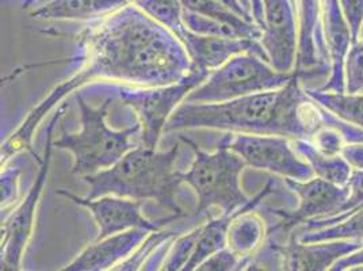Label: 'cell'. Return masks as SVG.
Masks as SVG:
<instances>
[{"instance_id": "cell-1", "label": "cell", "mask_w": 363, "mask_h": 271, "mask_svg": "<svg viewBox=\"0 0 363 271\" xmlns=\"http://www.w3.org/2000/svg\"><path fill=\"white\" fill-rule=\"evenodd\" d=\"M191 68L181 40L135 3L111 16L84 22L76 33L74 55L68 57L71 75L49 91L1 144V167L22 150L43 165L44 157L33 148L35 129L67 95L84 84L110 80L135 87H159L179 82Z\"/></svg>"}, {"instance_id": "cell-2", "label": "cell", "mask_w": 363, "mask_h": 271, "mask_svg": "<svg viewBox=\"0 0 363 271\" xmlns=\"http://www.w3.org/2000/svg\"><path fill=\"white\" fill-rule=\"evenodd\" d=\"M324 126V107L305 92L303 82L294 74L288 84L278 90L218 104L182 102L167 121L164 132L217 129L312 140Z\"/></svg>"}, {"instance_id": "cell-3", "label": "cell", "mask_w": 363, "mask_h": 271, "mask_svg": "<svg viewBox=\"0 0 363 271\" xmlns=\"http://www.w3.org/2000/svg\"><path fill=\"white\" fill-rule=\"evenodd\" d=\"M178 153L179 144L167 152L138 145L123 155L114 166L83 177L90 187L87 198L111 194L140 201L151 199L171 213L184 217L187 213L177 196L183 183L181 171L175 170Z\"/></svg>"}, {"instance_id": "cell-4", "label": "cell", "mask_w": 363, "mask_h": 271, "mask_svg": "<svg viewBox=\"0 0 363 271\" xmlns=\"http://www.w3.org/2000/svg\"><path fill=\"white\" fill-rule=\"evenodd\" d=\"M76 104L80 110L82 129L76 133L62 131L59 140L53 145L59 150L74 155V166L71 172L77 177L92 175L114 166L123 155L141 145V125L114 131L108 128L106 117L111 106V98H106L101 106H92L76 92Z\"/></svg>"}, {"instance_id": "cell-5", "label": "cell", "mask_w": 363, "mask_h": 271, "mask_svg": "<svg viewBox=\"0 0 363 271\" xmlns=\"http://www.w3.org/2000/svg\"><path fill=\"white\" fill-rule=\"evenodd\" d=\"M181 140L194 152L193 165L187 172H181L182 182L193 187L197 194L194 219L202 217L212 208H218L221 213L236 211L251 201L240 186L242 172L248 166L223 140L213 153L202 151L196 141L186 136H181Z\"/></svg>"}, {"instance_id": "cell-6", "label": "cell", "mask_w": 363, "mask_h": 271, "mask_svg": "<svg viewBox=\"0 0 363 271\" xmlns=\"http://www.w3.org/2000/svg\"><path fill=\"white\" fill-rule=\"evenodd\" d=\"M293 76L294 72H281L259 56L242 53L213 70L183 102L218 104L262 91L278 90L286 86Z\"/></svg>"}, {"instance_id": "cell-7", "label": "cell", "mask_w": 363, "mask_h": 271, "mask_svg": "<svg viewBox=\"0 0 363 271\" xmlns=\"http://www.w3.org/2000/svg\"><path fill=\"white\" fill-rule=\"evenodd\" d=\"M211 71L193 67L182 80L159 87H129L114 84L110 87L122 104L132 109L141 125V145L156 150L164 133L167 121L186 99V96L206 80Z\"/></svg>"}, {"instance_id": "cell-8", "label": "cell", "mask_w": 363, "mask_h": 271, "mask_svg": "<svg viewBox=\"0 0 363 271\" xmlns=\"http://www.w3.org/2000/svg\"><path fill=\"white\" fill-rule=\"evenodd\" d=\"M68 104H62L53 114L46 128L45 153L44 162L40 165V172L33 183L29 193L25 199L16 205L14 211L1 219V247H0V265L1 270L16 271L22 267V258L25 254V248L30 239L34 228V219L37 205L43 194V189L45 186L49 167H50V156L53 150V131L61 117L65 114Z\"/></svg>"}, {"instance_id": "cell-9", "label": "cell", "mask_w": 363, "mask_h": 271, "mask_svg": "<svg viewBox=\"0 0 363 271\" xmlns=\"http://www.w3.org/2000/svg\"><path fill=\"white\" fill-rule=\"evenodd\" d=\"M221 140L248 167L281 175L284 179L308 181L315 178L312 168L293 148L288 137L228 132Z\"/></svg>"}, {"instance_id": "cell-10", "label": "cell", "mask_w": 363, "mask_h": 271, "mask_svg": "<svg viewBox=\"0 0 363 271\" xmlns=\"http://www.w3.org/2000/svg\"><path fill=\"white\" fill-rule=\"evenodd\" d=\"M56 194L68 198L75 205L83 206L90 211L99 233L96 236V240L105 239L111 235L125 232L133 228H143L150 232L160 231L167 224L177 221L181 219L179 214L167 216L163 219L150 220L144 217L143 205L144 201L126 198V197L118 196H102L98 198H87V197H77L68 192V190H57Z\"/></svg>"}, {"instance_id": "cell-11", "label": "cell", "mask_w": 363, "mask_h": 271, "mask_svg": "<svg viewBox=\"0 0 363 271\" xmlns=\"http://www.w3.org/2000/svg\"><path fill=\"white\" fill-rule=\"evenodd\" d=\"M285 182L289 189L298 197L300 205L293 211L269 209L272 214L279 217V221L267 231L269 236L288 233L309 220L336 214L347 199V186L333 184L318 177L308 181L285 178Z\"/></svg>"}, {"instance_id": "cell-12", "label": "cell", "mask_w": 363, "mask_h": 271, "mask_svg": "<svg viewBox=\"0 0 363 271\" xmlns=\"http://www.w3.org/2000/svg\"><path fill=\"white\" fill-rule=\"evenodd\" d=\"M263 37L270 64L281 72H294L298 52L297 0H262Z\"/></svg>"}, {"instance_id": "cell-13", "label": "cell", "mask_w": 363, "mask_h": 271, "mask_svg": "<svg viewBox=\"0 0 363 271\" xmlns=\"http://www.w3.org/2000/svg\"><path fill=\"white\" fill-rule=\"evenodd\" d=\"M186 48L193 67L211 71L223 65L230 57L242 53H250L269 61L266 49L259 40L240 38V37H220V35H202L189 31L184 25L175 34Z\"/></svg>"}, {"instance_id": "cell-14", "label": "cell", "mask_w": 363, "mask_h": 271, "mask_svg": "<svg viewBox=\"0 0 363 271\" xmlns=\"http://www.w3.org/2000/svg\"><path fill=\"white\" fill-rule=\"evenodd\" d=\"M363 248V240L337 239V240L303 243L298 233H293L286 245H282L284 270L325 271L342 258Z\"/></svg>"}, {"instance_id": "cell-15", "label": "cell", "mask_w": 363, "mask_h": 271, "mask_svg": "<svg viewBox=\"0 0 363 271\" xmlns=\"http://www.w3.org/2000/svg\"><path fill=\"white\" fill-rule=\"evenodd\" d=\"M150 233L151 232L147 229L133 228L96 240L87 248H84L69 265H67L61 270H113L122 260L132 255V253Z\"/></svg>"}, {"instance_id": "cell-16", "label": "cell", "mask_w": 363, "mask_h": 271, "mask_svg": "<svg viewBox=\"0 0 363 271\" xmlns=\"http://www.w3.org/2000/svg\"><path fill=\"white\" fill-rule=\"evenodd\" d=\"M323 26L330 60V75L318 89L345 92V61L352 44V37L340 10L339 0H323Z\"/></svg>"}, {"instance_id": "cell-17", "label": "cell", "mask_w": 363, "mask_h": 271, "mask_svg": "<svg viewBox=\"0 0 363 271\" xmlns=\"http://www.w3.org/2000/svg\"><path fill=\"white\" fill-rule=\"evenodd\" d=\"M136 0H28L29 16L40 21L89 22L111 16Z\"/></svg>"}, {"instance_id": "cell-18", "label": "cell", "mask_w": 363, "mask_h": 271, "mask_svg": "<svg viewBox=\"0 0 363 271\" xmlns=\"http://www.w3.org/2000/svg\"><path fill=\"white\" fill-rule=\"evenodd\" d=\"M272 193V181H269L257 196L251 198L248 204L233 211L221 213L217 219H209V221L201 224V232L198 239L197 247L190 260L186 263L183 271L197 270L198 266L206 260L214 253L227 247L228 231L233 220L247 211H255L257 205Z\"/></svg>"}, {"instance_id": "cell-19", "label": "cell", "mask_w": 363, "mask_h": 271, "mask_svg": "<svg viewBox=\"0 0 363 271\" xmlns=\"http://www.w3.org/2000/svg\"><path fill=\"white\" fill-rule=\"evenodd\" d=\"M293 148L311 166L315 177L333 184L346 186L352 168L342 155H328L320 151L311 140H291Z\"/></svg>"}, {"instance_id": "cell-20", "label": "cell", "mask_w": 363, "mask_h": 271, "mask_svg": "<svg viewBox=\"0 0 363 271\" xmlns=\"http://www.w3.org/2000/svg\"><path fill=\"white\" fill-rule=\"evenodd\" d=\"M181 3L182 7L189 11L208 16L223 25H227L228 28L233 29L242 38L260 41L263 37V31L257 22L244 19L217 0H181Z\"/></svg>"}, {"instance_id": "cell-21", "label": "cell", "mask_w": 363, "mask_h": 271, "mask_svg": "<svg viewBox=\"0 0 363 271\" xmlns=\"http://www.w3.org/2000/svg\"><path fill=\"white\" fill-rule=\"evenodd\" d=\"M254 211L238 216L228 231L227 247L242 258L252 255L266 236L264 221Z\"/></svg>"}, {"instance_id": "cell-22", "label": "cell", "mask_w": 363, "mask_h": 271, "mask_svg": "<svg viewBox=\"0 0 363 271\" xmlns=\"http://www.w3.org/2000/svg\"><path fill=\"white\" fill-rule=\"evenodd\" d=\"M305 92L335 116L363 129V92H335L305 87Z\"/></svg>"}, {"instance_id": "cell-23", "label": "cell", "mask_w": 363, "mask_h": 271, "mask_svg": "<svg viewBox=\"0 0 363 271\" xmlns=\"http://www.w3.org/2000/svg\"><path fill=\"white\" fill-rule=\"evenodd\" d=\"M303 243L337 240V239H357L363 240V209L354 211L347 219L335 226H325L315 231H303L298 233Z\"/></svg>"}, {"instance_id": "cell-24", "label": "cell", "mask_w": 363, "mask_h": 271, "mask_svg": "<svg viewBox=\"0 0 363 271\" xmlns=\"http://www.w3.org/2000/svg\"><path fill=\"white\" fill-rule=\"evenodd\" d=\"M135 4L174 34L184 28L181 0H136Z\"/></svg>"}, {"instance_id": "cell-25", "label": "cell", "mask_w": 363, "mask_h": 271, "mask_svg": "<svg viewBox=\"0 0 363 271\" xmlns=\"http://www.w3.org/2000/svg\"><path fill=\"white\" fill-rule=\"evenodd\" d=\"M199 232L201 226H197L194 229L183 233L172 240L162 270L179 271L184 269L186 263L190 260V258L196 251Z\"/></svg>"}, {"instance_id": "cell-26", "label": "cell", "mask_w": 363, "mask_h": 271, "mask_svg": "<svg viewBox=\"0 0 363 271\" xmlns=\"http://www.w3.org/2000/svg\"><path fill=\"white\" fill-rule=\"evenodd\" d=\"M181 229L175 231H155L151 232L144 241L137 247L136 250L132 253V255L128 256L125 260H122L120 265H117L113 270L117 271H133L141 270L144 263L151 258L152 254L156 251V248L163 243V241L178 236Z\"/></svg>"}, {"instance_id": "cell-27", "label": "cell", "mask_w": 363, "mask_h": 271, "mask_svg": "<svg viewBox=\"0 0 363 271\" xmlns=\"http://www.w3.org/2000/svg\"><path fill=\"white\" fill-rule=\"evenodd\" d=\"M345 86L346 92L363 91V41L350 46L345 61Z\"/></svg>"}, {"instance_id": "cell-28", "label": "cell", "mask_w": 363, "mask_h": 271, "mask_svg": "<svg viewBox=\"0 0 363 271\" xmlns=\"http://www.w3.org/2000/svg\"><path fill=\"white\" fill-rule=\"evenodd\" d=\"M22 170L18 166L1 167V216L19 202V178Z\"/></svg>"}, {"instance_id": "cell-29", "label": "cell", "mask_w": 363, "mask_h": 271, "mask_svg": "<svg viewBox=\"0 0 363 271\" xmlns=\"http://www.w3.org/2000/svg\"><path fill=\"white\" fill-rule=\"evenodd\" d=\"M242 258L225 247L203 260L198 271H235L242 270Z\"/></svg>"}, {"instance_id": "cell-30", "label": "cell", "mask_w": 363, "mask_h": 271, "mask_svg": "<svg viewBox=\"0 0 363 271\" xmlns=\"http://www.w3.org/2000/svg\"><path fill=\"white\" fill-rule=\"evenodd\" d=\"M316 148L328 155H342L345 145L347 144L345 137L331 126H324L311 140Z\"/></svg>"}, {"instance_id": "cell-31", "label": "cell", "mask_w": 363, "mask_h": 271, "mask_svg": "<svg viewBox=\"0 0 363 271\" xmlns=\"http://www.w3.org/2000/svg\"><path fill=\"white\" fill-rule=\"evenodd\" d=\"M339 4L351 31L354 44L358 41L363 23V0H339Z\"/></svg>"}, {"instance_id": "cell-32", "label": "cell", "mask_w": 363, "mask_h": 271, "mask_svg": "<svg viewBox=\"0 0 363 271\" xmlns=\"http://www.w3.org/2000/svg\"><path fill=\"white\" fill-rule=\"evenodd\" d=\"M342 156L352 170H363V143L346 144L342 151Z\"/></svg>"}, {"instance_id": "cell-33", "label": "cell", "mask_w": 363, "mask_h": 271, "mask_svg": "<svg viewBox=\"0 0 363 271\" xmlns=\"http://www.w3.org/2000/svg\"><path fill=\"white\" fill-rule=\"evenodd\" d=\"M217 1L223 3L224 6H227L228 9H230V10H232V11H235L236 14H239V16H242L244 19L251 21V22H255V18H254V16H252L251 13H248V11L244 9V6H242L240 0H217Z\"/></svg>"}, {"instance_id": "cell-34", "label": "cell", "mask_w": 363, "mask_h": 271, "mask_svg": "<svg viewBox=\"0 0 363 271\" xmlns=\"http://www.w3.org/2000/svg\"><path fill=\"white\" fill-rule=\"evenodd\" d=\"M252 7V16L260 28H263V3L262 0H250Z\"/></svg>"}, {"instance_id": "cell-35", "label": "cell", "mask_w": 363, "mask_h": 271, "mask_svg": "<svg viewBox=\"0 0 363 271\" xmlns=\"http://www.w3.org/2000/svg\"><path fill=\"white\" fill-rule=\"evenodd\" d=\"M358 41H363V23L361 26V31H359V37H358Z\"/></svg>"}, {"instance_id": "cell-36", "label": "cell", "mask_w": 363, "mask_h": 271, "mask_svg": "<svg viewBox=\"0 0 363 271\" xmlns=\"http://www.w3.org/2000/svg\"><path fill=\"white\" fill-rule=\"evenodd\" d=\"M361 92H363V91H361Z\"/></svg>"}]
</instances>
